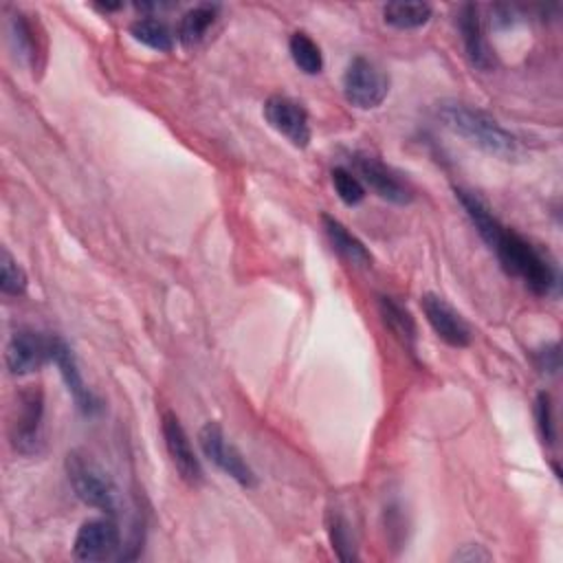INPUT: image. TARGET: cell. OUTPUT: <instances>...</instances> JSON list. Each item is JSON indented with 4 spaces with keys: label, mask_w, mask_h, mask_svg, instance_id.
<instances>
[{
    "label": "cell",
    "mask_w": 563,
    "mask_h": 563,
    "mask_svg": "<svg viewBox=\"0 0 563 563\" xmlns=\"http://www.w3.org/2000/svg\"><path fill=\"white\" fill-rule=\"evenodd\" d=\"M264 117L273 130L286 136L295 147H308L310 143V121L301 103L286 95H273L264 103Z\"/></svg>",
    "instance_id": "8fae6325"
},
{
    "label": "cell",
    "mask_w": 563,
    "mask_h": 563,
    "mask_svg": "<svg viewBox=\"0 0 563 563\" xmlns=\"http://www.w3.org/2000/svg\"><path fill=\"white\" fill-rule=\"evenodd\" d=\"M383 20L400 31L420 29L431 20V7L427 2H387L383 7Z\"/></svg>",
    "instance_id": "d6986e66"
},
{
    "label": "cell",
    "mask_w": 563,
    "mask_h": 563,
    "mask_svg": "<svg viewBox=\"0 0 563 563\" xmlns=\"http://www.w3.org/2000/svg\"><path fill=\"white\" fill-rule=\"evenodd\" d=\"M325 530H328V539H330V543H332L334 554H336L343 563H352V561L358 559L352 523L347 521V517H345L339 508H330V510H328Z\"/></svg>",
    "instance_id": "e0dca14e"
},
{
    "label": "cell",
    "mask_w": 563,
    "mask_h": 563,
    "mask_svg": "<svg viewBox=\"0 0 563 563\" xmlns=\"http://www.w3.org/2000/svg\"><path fill=\"white\" fill-rule=\"evenodd\" d=\"M161 433H163L165 449H167L178 475L187 484L198 486L202 482V466H200V460L196 457V451L191 446L187 431L183 429V424L174 411H163Z\"/></svg>",
    "instance_id": "7c38bea8"
},
{
    "label": "cell",
    "mask_w": 563,
    "mask_h": 563,
    "mask_svg": "<svg viewBox=\"0 0 563 563\" xmlns=\"http://www.w3.org/2000/svg\"><path fill=\"white\" fill-rule=\"evenodd\" d=\"M420 308H422V312L427 317V323L433 328L438 339H442L446 345H451V347H466V345H471L473 332H471L468 323L440 295L424 292L420 297Z\"/></svg>",
    "instance_id": "4fadbf2b"
},
{
    "label": "cell",
    "mask_w": 563,
    "mask_h": 563,
    "mask_svg": "<svg viewBox=\"0 0 563 563\" xmlns=\"http://www.w3.org/2000/svg\"><path fill=\"white\" fill-rule=\"evenodd\" d=\"M51 361V336H42L31 328H20L11 334L4 363L13 376H29Z\"/></svg>",
    "instance_id": "9c48e42d"
},
{
    "label": "cell",
    "mask_w": 563,
    "mask_h": 563,
    "mask_svg": "<svg viewBox=\"0 0 563 563\" xmlns=\"http://www.w3.org/2000/svg\"><path fill=\"white\" fill-rule=\"evenodd\" d=\"M29 286V279H26V273L24 268L11 257V253L4 249L2 251V257H0V290L4 295H11V297H20L24 295Z\"/></svg>",
    "instance_id": "cb8c5ba5"
},
{
    "label": "cell",
    "mask_w": 563,
    "mask_h": 563,
    "mask_svg": "<svg viewBox=\"0 0 563 563\" xmlns=\"http://www.w3.org/2000/svg\"><path fill=\"white\" fill-rule=\"evenodd\" d=\"M121 543V532L114 517L106 515L99 519L84 521L75 534L73 554L79 561H106L110 559Z\"/></svg>",
    "instance_id": "30bf717a"
},
{
    "label": "cell",
    "mask_w": 563,
    "mask_h": 563,
    "mask_svg": "<svg viewBox=\"0 0 563 563\" xmlns=\"http://www.w3.org/2000/svg\"><path fill=\"white\" fill-rule=\"evenodd\" d=\"M488 249L495 251L501 268L519 277L530 292L537 297H548L559 286V275L554 264L523 235L508 229L506 224L499 227V231L488 242Z\"/></svg>",
    "instance_id": "7a4b0ae2"
},
{
    "label": "cell",
    "mask_w": 563,
    "mask_h": 563,
    "mask_svg": "<svg viewBox=\"0 0 563 563\" xmlns=\"http://www.w3.org/2000/svg\"><path fill=\"white\" fill-rule=\"evenodd\" d=\"M321 222H323V231L332 244V249L343 257L347 260L352 266H372V253L369 249L341 222L336 220L334 216L330 213H323L321 216Z\"/></svg>",
    "instance_id": "9a60e30c"
},
{
    "label": "cell",
    "mask_w": 563,
    "mask_h": 563,
    "mask_svg": "<svg viewBox=\"0 0 563 563\" xmlns=\"http://www.w3.org/2000/svg\"><path fill=\"white\" fill-rule=\"evenodd\" d=\"M378 312L383 323L391 330V334L413 354L418 334H416V321L411 312L396 297H389V295H378Z\"/></svg>",
    "instance_id": "2e32d148"
},
{
    "label": "cell",
    "mask_w": 563,
    "mask_h": 563,
    "mask_svg": "<svg viewBox=\"0 0 563 563\" xmlns=\"http://www.w3.org/2000/svg\"><path fill=\"white\" fill-rule=\"evenodd\" d=\"M352 165L361 176V183H365L378 198L394 205H409L413 200L411 185L380 158L367 152H354Z\"/></svg>",
    "instance_id": "52a82bcc"
},
{
    "label": "cell",
    "mask_w": 563,
    "mask_h": 563,
    "mask_svg": "<svg viewBox=\"0 0 563 563\" xmlns=\"http://www.w3.org/2000/svg\"><path fill=\"white\" fill-rule=\"evenodd\" d=\"M198 444L205 453V457L216 464L224 475L235 479L244 488H253L257 484V477L253 468L246 464L242 453L227 440L222 427L218 422H207L198 431Z\"/></svg>",
    "instance_id": "5b68a950"
},
{
    "label": "cell",
    "mask_w": 563,
    "mask_h": 563,
    "mask_svg": "<svg viewBox=\"0 0 563 563\" xmlns=\"http://www.w3.org/2000/svg\"><path fill=\"white\" fill-rule=\"evenodd\" d=\"M534 365L545 372V374H556L559 369V345L556 343H545L539 350H534Z\"/></svg>",
    "instance_id": "484cf974"
},
{
    "label": "cell",
    "mask_w": 563,
    "mask_h": 563,
    "mask_svg": "<svg viewBox=\"0 0 563 563\" xmlns=\"http://www.w3.org/2000/svg\"><path fill=\"white\" fill-rule=\"evenodd\" d=\"M457 29L464 42V51L468 62L479 68V70H493L495 59L490 53V46L484 37V26H482V18H479V9L477 4H462L457 11Z\"/></svg>",
    "instance_id": "5bb4252c"
},
{
    "label": "cell",
    "mask_w": 563,
    "mask_h": 563,
    "mask_svg": "<svg viewBox=\"0 0 563 563\" xmlns=\"http://www.w3.org/2000/svg\"><path fill=\"white\" fill-rule=\"evenodd\" d=\"M288 51L295 66L306 75H319L323 70V55L319 44L303 31H297L288 40Z\"/></svg>",
    "instance_id": "ffe728a7"
},
{
    "label": "cell",
    "mask_w": 563,
    "mask_h": 563,
    "mask_svg": "<svg viewBox=\"0 0 563 563\" xmlns=\"http://www.w3.org/2000/svg\"><path fill=\"white\" fill-rule=\"evenodd\" d=\"M218 11H220L218 4H196L189 11H185L178 22V33H176L180 44H185V46L198 44L205 37V33L209 31V26L216 22Z\"/></svg>",
    "instance_id": "ac0fdd59"
},
{
    "label": "cell",
    "mask_w": 563,
    "mask_h": 563,
    "mask_svg": "<svg viewBox=\"0 0 563 563\" xmlns=\"http://www.w3.org/2000/svg\"><path fill=\"white\" fill-rule=\"evenodd\" d=\"M534 418H537V429L543 440V444L552 446L556 440V427H554V411H552V398L548 391L537 394L534 402Z\"/></svg>",
    "instance_id": "d4e9b609"
},
{
    "label": "cell",
    "mask_w": 563,
    "mask_h": 563,
    "mask_svg": "<svg viewBox=\"0 0 563 563\" xmlns=\"http://www.w3.org/2000/svg\"><path fill=\"white\" fill-rule=\"evenodd\" d=\"M341 88L347 103L358 110H372L385 101L389 92V77L376 62L356 55L345 66Z\"/></svg>",
    "instance_id": "277c9868"
},
{
    "label": "cell",
    "mask_w": 563,
    "mask_h": 563,
    "mask_svg": "<svg viewBox=\"0 0 563 563\" xmlns=\"http://www.w3.org/2000/svg\"><path fill=\"white\" fill-rule=\"evenodd\" d=\"M451 559L453 561H490V554L482 545L468 543V545H462L460 550H455V554Z\"/></svg>",
    "instance_id": "4316f807"
},
{
    "label": "cell",
    "mask_w": 563,
    "mask_h": 563,
    "mask_svg": "<svg viewBox=\"0 0 563 563\" xmlns=\"http://www.w3.org/2000/svg\"><path fill=\"white\" fill-rule=\"evenodd\" d=\"M330 178H332V187L343 205L354 207V205L363 202L365 185L361 183V178L354 176V172H350L347 167H334L330 172Z\"/></svg>",
    "instance_id": "603a6c76"
},
{
    "label": "cell",
    "mask_w": 563,
    "mask_h": 563,
    "mask_svg": "<svg viewBox=\"0 0 563 563\" xmlns=\"http://www.w3.org/2000/svg\"><path fill=\"white\" fill-rule=\"evenodd\" d=\"M51 361L57 365L59 376H62L68 394L73 396L77 409L84 416H97L103 409L101 398L86 385L70 345L64 339L55 336V334L51 336Z\"/></svg>",
    "instance_id": "ba28073f"
},
{
    "label": "cell",
    "mask_w": 563,
    "mask_h": 563,
    "mask_svg": "<svg viewBox=\"0 0 563 563\" xmlns=\"http://www.w3.org/2000/svg\"><path fill=\"white\" fill-rule=\"evenodd\" d=\"M68 482L86 506L97 508L110 517L121 510V493L112 477L84 451H70L66 455Z\"/></svg>",
    "instance_id": "3957f363"
},
{
    "label": "cell",
    "mask_w": 563,
    "mask_h": 563,
    "mask_svg": "<svg viewBox=\"0 0 563 563\" xmlns=\"http://www.w3.org/2000/svg\"><path fill=\"white\" fill-rule=\"evenodd\" d=\"M435 114L444 123V128L490 156L504 161H515L521 156V141L488 112L471 103L457 99H442L435 108Z\"/></svg>",
    "instance_id": "6da1fadb"
},
{
    "label": "cell",
    "mask_w": 563,
    "mask_h": 563,
    "mask_svg": "<svg viewBox=\"0 0 563 563\" xmlns=\"http://www.w3.org/2000/svg\"><path fill=\"white\" fill-rule=\"evenodd\" d=\"M9 37L13 42L15 53H20L24 62H29L33 68H37L40 44H37V35H35V29H33V22L24 13L18 11L9 20Z\"/></svg>",
    "instance_id": "44dd1931"
},
{
    "label": "cell",
    "mask_w": 563,
    "mask_h": 563,
    "mask_svg": "<svg viewBox=\"0 0 563 563\" xmlns=\"http://www.w3.org/2000/svg\"><path fill=\"white\" fill-rule=\"evenodd\" d=\"M130 35L136 42L145 44V46H150L154 51H165L167 53L174 46V35H172L169 26L165 22L156 20V18H139V20H134L130 24Z\"/></svg>",
    "instance_id": "7402d4cb"
},
{
    "label": "cell",
    "mask_w": 563,
    "mask_h": 563,
    "mask_svg": "<svg viewBox=\"0 0 563 563\" xmlns=\"http://www.w3.org/2000/svg\"><path fill=\"white\" fill-rule=\"evenodd\" d=\"M44 394L40 385H29L18 396L15 418L11 422V444L22 455H33L42 444Z\"/></svg>",
    "instance_id": "8992f818"
}]
</instances>
